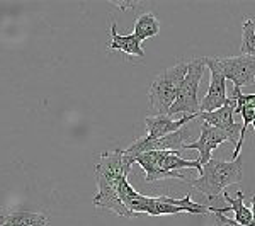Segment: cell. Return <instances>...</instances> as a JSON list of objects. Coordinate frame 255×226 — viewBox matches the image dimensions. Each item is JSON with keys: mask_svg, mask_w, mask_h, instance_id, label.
Segmentation results:
<instances>
[{"mask_svg": "<svg viewBox=\"0 0 255 226\" xmlns=\"http://www.w3.org/2000/svg\"><path fill=\"white\" fill-rule=\"evenodd\" d=\"M206 68H209V89L208 94L204 96L203 102L199 106V113H213V111L220 109L225 106L226 102V79L221 73L220 67L216 63V58H209V56H204L203 58Z\"/></svg>", "mask_w": 255, "mask_h": 226, "instance_id": "cell-7", "label": "cell"}, {"mask_svg": "<svg viewBox=\"0 0 255 226\" xmlns=\"http://www.w3.org/2000/svg\"><path fill=\"white\" fill-rule=\"evenodd\" d=\"M134 163L146 174V182H157L162 179L187 180L184 170L194 168L201 172V163L197 160H187L180 151H146L134 157Z\"/></svg>", "mask_w": 255, "mask_h": 226, "instance_id": "cell-2", "label": "cell"}, {"mask_svg": "<svg viewBox=\"0 0 255 226\" xmlns=\"http://www.w3.org/2000/svg\"><path fill=\"white\" fill-rule=\"evenodd\" d=\"M0 226H48V220L43 213L26 211V209L2 211Z\"/></svg>", "mask_w": 255, "mask_h": 226, "instance_id": "cell-12", "label": "cell"}, {"mask_svg": "<svg viewBox=\"0 0 255 226\" xmlns=\"http://www.w3.org/2000/svg\"><path fill=\"white\" fill-rule=\"evenodd\" d=\"M254 111H255V104H254Z\"/></svg>", "mask_w": 255, "mask_h": 226, "instance_id": "cell-20", "label": "cell"}, {"mask_svg": "<svg viewBox=\"0 0 255 226\" xmlns=\"http://www.w3.org/2000/svg\"><path fill=\"white\" fill-rule=\"evenodd\" d=\"M134 165L133 157L126 153L125 150H113L104 151L99 157V162L94 167V174L97 180V192L92 199V204L102 209L116 213L118 216L134 218L131 211L121 203L118 194L119 182L123 179H128L131 168Z\"/></svg>", "mask_w": 255, "mask_h": 226, "instance_id": "cell-1", "label": "cell"}, {"mask_svg": "<svg viewBox=\"0 0 255 226\" xmlns=\"http://www.w3.org/2000/svg\"><path fill=\"white\" fill-rule=\"evenodd\" d=\"M197 114H187V116H182L179 119H174L170 116H148L145 119L146 124V136H143L146 141H153V139L163 138L167 134H172L175 131L182 129L187 122H191L192 119H196Z\"/></svg>", "mask_w": 255, "mask_h": 226, "instance_id": "cell-10", "label": "cell"}, {"mask_svg": "<svg viewBox=\"0 0 255 226\" xmlns=\"http://www.w3.org/2000/svg\"><path fill=\"white\" fill-rule=\"evenodd\" d=\"M242 180V157L232 162L211 158L206 165H203L199 172V177L191 180V186L197 189L201 194L208 199H216L223 194L225 189L238 184Z\"/></svg>", "mask_w": 255, "mask_h": 226, "instance_id": "cell-3", "label": "cell"}, {"mask_svg": "<svg viewBox=\"0 0 255 226\" xmlns=\"http://www.w3.org/2000/svg\"><path fill=\"white\" fill-rule=\"evenodd\" d=\"M252 22H254V31H255V19H252Z\"/></svg>", "mask_w": 255, "mask_h": 226, "instance_id": "cell-19", "label": "cell"}, {"mask_svg": "<svg viewBox=\"0 0 255 226\" xmlns=\"http://www.w3.org/2000/svg\"><path fill=\"white\" fill-rule=\"evenodd\" d=\"M187 73V61H179L174 67L163 70L157 79L151 82L150 85V104L151 109L157 113V116H165L168 114V109L174 104L177 92L180 89L184 77Z\"/></svg>", "mask_w": 255, "mask_h": 226, "instance_id": "cell-4", "label": "cell"}, {"mask_svg": "<svg viewBox=\"0 0 255 226\" xmlns=\"http://www.w3.org/2000/svg\"><path fill=\"white\" fill-rule=\"evenodd\" d=\"M250 201H252V209H250L252 211V223H250V226H255V194Z\"/></svg>", "mask_w": 255, "mask_h": 226, "instance_id": "cell-17", "label": "cell"}, {"mask_svg": "<svg viewBox=\"0 0 255 226\" xmlns=\"http://www.w3.org/2000/svg\"><path fill=\"white\" fill-rule=\"evenodd\" d=\"M240 49H242V55L255 58V31H254V22L250 17H244Z\"/></svg>", "mask_w": 255, "mask_h": 226, "instance_id": "cell-15", "label": "cell"}, {"mask_svg": "<svg viewBox=\"0 0 255 226\" xmlns=\"http://www.w3.org/2000/svg\"><path fill=\"white\" fill-rule=\"evenodd\" d=\"M111 44H109V51H121L125 55L129 56H138V58H143L145 56V51L141 48V41H139L134 32L131 34H119L118 32V24L113 22L111 24Z\"/></svg>", "mask_w": 255, "mask_h": 226, "instance_id": "cell-11", "label": "cell"}, {"mask_svg": "<svg viewBox=\"0 0 255 226\" xmlns=\"http://www.w3.org/2000/svg\"><path fill=\"white\" fill-rule=\"evenodd\" d=\"M204 65L203 58H194L187 61V73L184 77L180 89L177 92V97L172 104V108L168 109L167 116H175V114L186 113V114H199V99H197V90H199L201 79L204 73Z\"/></svg>", "mask_w": 255, "mask_h": 226, "instance_id": "cell-5", "label": "cell"}, {"mask_svg": "<svg viewBox=\"0 0 255 226\" xmlns=\"http://www.w3.org/2000/svg\"><path fill=\"white\" fill-rule=\"evenodd\" d=\"M225 141H232V139L228 138V134L223 133L221 129L213 128V126L203 122V126H201L199 139L194 143H184L180 150H197L199 151V158H197V162H199L201 167H203V165H206L209 160H211V151L215 150V148L221 146Z\"/></svg>", "mask_w": 255, "mask_h": 226, "instance_id": "cell-8", "label": "cell"}, {"mask_svg": "<svg viewBox=\"0 0 255 226\" xmlns=\"http://www.w3.org/2000/svg\"><path fill=\"white\" fill-rule=\"evenodd\" d=\"M216 63L225 79L233 82L235 89L255 84V58L245 55L226 56V58H216Z\"/></svg>", "mask_w": 255, "mask_h": 226, "instance_id": "cell-6", "label": "cell"}, {"mask_svg": "<svg viewBox=\"0 0 255 226\" xmlns=\"http://www.w3.org/2000/svg\"><path fill=\"white\" fill-rule=\"evenodd\" d=\"M252 128L255 129V119H254V122H252Z\"/></svg>", "mask_w": 255, "mask_h": 226, "instance_id": "cell-18", "label": "cell"}, {"mask_svg": "<svg viewBox=\"0 0 255 226\" xmlns=\"http://www.w3.org/2000/svg\"><path fill=\"white\" fill-rule=\"evenodd\" d=\"M213 213L216 216V226H240L235 220H232V218L225 216L223 213H220L218 208H213Z\"/></svg>", "mask_w": 255, "mask_h": 226, "instance_id": "cell-16", "label": "cell"}, {"mask_svg": "<svg viewBox=\"0 0 255 226\" xmlns=\"http://www.w3.org/2000/svg\"><path fill=\"white\" fill-rule=\"evenodd\" d=\"M235 106H237L235 101L228 97L223 108L213 111V113H199L197 117L203 122H206V124L213 126V128H218L223 131V133H226L233 143L237 134H240V128H242L240 124L235 122V119H233V116H235Z\"/></svg>", "mask_w": 255, "mask_h": 226, "instance_id": "cell-9", "label": "cell"}, {"mask_svg": "<svg viewBox=\"0 0 255 226\" xmlns=\"http://www.w3.org/2000/svg\"><path fill=\"white\" fill-rule=\"evenodd\" d=\"M158 32H160V22H158V19L151 14V12L141 14L136 19V22H134V36H136L141 43L145 39H150V38L158 36Z\"/></svg>", "mask_w": 255, "mask_h": 226, "instance_id": "cell-14", "label": "cell"}, {"mask_svg": "<svg viewBox=\"0 0 255 226\" xmlns=\"http://www.w3.org/2000/svg\"><path fill=\"white\" fill-rule=\"evenodd\" d=\"M223 199L228 203V209L233 211L235 218L233 220L237 221L240 226H250L252 223V211L250 208L245 206V194L242 191H238L235 196H230L228 192H223Z\"/></svg>", "mask_w": 255, "mask_h": 226, "instance_id": "cell-13", "label": "cell"}]
</instances>
